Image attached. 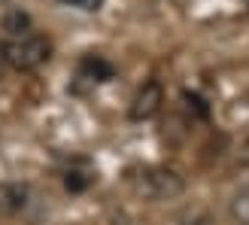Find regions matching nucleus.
<instances>
[{
	"mask_svg": "<svg viewBox=\"0 0 249 225\" xmlns=\"http://www.w3.org/2000/svg\"><path fill=\"white\" fill-rule=\"evenodd\" d=\"M64 6H73V9H82V12H97L104 6V0H61Z\"/></svg>",
	"mask_w": 249,
	"mask_h": 225,
	"instance_id": "nucleus-8",
	"label": "nucleus"
},
{
	"mask_svg": "<svg viewBox=\"0 0 249 225\" xmlns=\"http://www.w3.org/2000/svg\"><path fill=\"white\" fill-rule=\"evenodd\" d=\"M49 55H52V43H49V37L43 34H24V37H12L0 46V58H3V64L18 70V73H31V70H40Z\"/></svg>",
	"mask_w": 249,
	"mask_h": 225,
	"instance_id": "nucleus-1",
	"label": "nucleus"
},
{
	"mask_svg": "<svg viewBox=\"0 0 249 225\" xmlns=\"http://www.w3.org/2000/svg\"><path fill=\"white\" fill-rule=\"evenodd\" d=\"M231 216L240 225H249V183L231 195Z\"/></svg>",
	"mask_w": 249,
	"mask_h": 225,
	"instance_id": "nucleus-6",
	"label": "nucleus"
},
{
	"mask_svg": "<svg viewBox=\"0 0 249 225\" xmlns=\"http://www.w3.org/2000/svg\"><path fill=\"white\" fill-rule=\"evenodd\" d=\"M82 73H89L91 79L104 82V79L113 76V67H109L107 61H101V58H85V61H82Z\"/></svg>",
	"mask_w": 249,
	"mask_h": 225,
	"instance_id": "nucleus-7",
	"label": "nucleus"
},
{
	"mask_svg": "<svg viewBox=\"0 0 249 225\" xmlns=\"http://www.w3.org/2000/svg\"><path fill=\"white\" fill-rule=\"evenodd\" d=\"M3 31L9 34V40H12V37L31 34V16H28V12H21V9H9L6 16H3Z\"/></svg>",
	"mask_w": 249,
	"mask_h": 225,
	"instance_id": "nucleus-5",
	"label": "nucleus"
},
{
	"mask_svg": "<svg viewBox=\"0 0 249 225\" xmlns=\"http://www.w3.org/2000/svg\"><path fill=\"white\" fill-rule=\"evenodd\" d=\"M161 104H164V89H161V82L149 79V82H143L140 89H137L134 101H131V107H128V116H131L134 122H149L152 116H158Z\"/></svg>",
	"mask_w": 249,
	"mask_h": 225,
	"instance_id": "nucleus-3",
	"label": "nucleus"
},
{
	"mask_svg": "<svg viewBox=\"0 0 249 225\" xmlns=\"http://www.w3.org/2000/svg\"><path fill=\"white\" fill-rule=\"evenodd\" d=\"M3 67H6V64H3V58H0V73H3Z\"/></svg>",
	"mask_w": 249,
	"mask_h": 225,
	"instance_id": "nucleus-10",
	"label": "nucleus"
},
{
	"mask_svg": "<svg viewBox=\"0 0 249 225\" xmlns=\"http://www.w3.org/2000/svg\"><path fill=\"white\" fill-rule=\"evenodd\" d=\"M89 183H91V180L85 177V173H76V170H73V173H67V180H64V186H67L70 192H82Z\"/></svg>",
	"mask_w": 249,
	"mask_h": 225,
	"instance_id": "nucleus-9",
	"label": "nucleus"
},
{
	"mask_svg": "<svg viewBox=\"0 0 249 225\" xmlns=\"http://www.w3.org/2000/svg\"><path fill=\"white\" fill-rule=\"evenodd\" d=\"M28 207V186L21 183H0V213L16 216Z\"/></svg>",
	"mask_w": 249,
	"mask_h": 225,
	"instance_id": "nucleus-4",
	"label": "nucleus"
},
{
	"mask_svg": "<svg viewBox=\"0 0 249 225\" xmlns=\"http://www.w3.org/2000/svg\"><path fill=\"white\" fill-rule=\"evenodd\" d=\"M128 183L146 201H173L185 192V177L173 168H143L131 173Z\"/></svg>",
	"mask_w": 249,
	"mask_h": 225,
	"instance_id": "nucleus-2",
	"label": "nucleus"
}]
</instances>
